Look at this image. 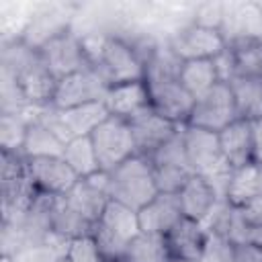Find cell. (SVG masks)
<instances>
[{"mask_svg":"<svg viewBox=\"0 0 262 262\" xmlns=\"http://www.w3.org/2000/svg\"><path fill=\"white\" fill-rule=\"evenodd\" d=\"M0 72L10 76L31 106H49L57 86L55 76L45 66L41 51L23 39L2 41Z\"/></svg>","mask_w":262,"mask_h":262,"instance_id":"obj_1","label":"cell"},{"mask_svg":"<svg viewBox=\"0 0 262 262\" xmlns=\"http://www.w3.org/2000/svg\"><path fill=\"white\" fill-rule=\"evenodd\" d=\"M182 133H184L186 158H188L192 172L203 176L213 186L219 201H225L227 184H229V176H231L233 168L227 164V160L221 151L219 135L213 131L190 127V125H184Z\"/></svg>","mask_w":262,"mask_h":262,"instance_id":"obj_2","label":"cell"},{"mask_svg":"<svg viewBox=\"0 0 262 262\" xmlns=\"http://www.w3.org/2000/svg\"><path fill=\"white\" fill-rule=\"evenodd\" d=\"M108 174V196L133 211L143 209L160 190L154 176L151 160L145 156H133Z\"/></svg>","mask_w":262,"mask_h":262,"instance_id":"obj_3","label":"cell"},{"mask_svg":"<svg viewBox=\"0 0 262 262\" xmlns=\"http://www.w3.org/2000/svg\"><path fill=\"white\" fill-rule=\"evenodd\" d=\"M139 231L141 229H139L137 211H133L117 201H108V205L104 207L100 219L96 221L90 237L94 239L104 262H108V260L125 258L129 244L137 237Z\"/></svg>","mask_w":262,"mask_h":262,"instance_id":"obj_4","label":"cell"},{"mask_svg":"<svg viewBox=\"0 0 262 262\" xmlns=\"http://www.w3.org/2000/svg\"><path fill=\"white\" fill-rule=\"evenodd\" d=\"M90 139L100 164V172H111L129 158L137 156L131 127L125 119L111 115L90 133Z\"/></svg>","mask_w":262,"mask_h":262,"instance_id":"obj_5","label":"cell"},{"mask_svg":"<svg viewBox=\"0 0 262 262\" xmlns=\"http://www.w3.org/2000/svg\"><path fill=\"white\" fill-rule=\"evenodd\" d=\"M235 119H239V117H237L233 92H231L229 84L217 82L205 94L194 98V104H192V111H190L186 125L219 133L227 125H231Z\"/></svg>","mask_w":262,"mask_h":262,"instance_id":"obj_6","label":"cell"},{"mask_svg":"<svg viewBox=\"0 0 262 262\" xmlns=\"http://www.w3.org/2000/svg\"><path fill=\"white\" fill-rule=\"evenodd\" d=\"M39 51L55 80L92 68L88 53L82 45V39L74 29H68L66 33L49 39L45 45L39 47Z\"/></svg>","mask_w":262,"mask_h":262,"instance_id":"obj_7","label":"cell"},{"mask_svg":"<svg viewBox=\"0 0 262 262\" xmlns=\"http://www.w3.org/2000/svg\"><path fill=\"white\" fill-rule=\"evenodd\" d=\"M108 88L111 86L104 82V78L94 68H88L57 80L51 106L72 108V106H82L90 102H104Z\"/></svg>","mask_w":262,"mask_h":262,"instance_id":"obj_8","label":"cell"},{"mask_svg":"<svg viewBox=\"0 0 262 262\" xmlns=\"http://www.w3.org/2000/svg\"><path fill=\"white\" fill-rule=\"evenodd\" d=\"M149 88V104L164 119L186 125L194 98L184 90L178 78H149L145 80Z\"/></svg>","mask_w":262,"mask_h":262,"instance_id":"obj_9","label":"cell"},{"mask_svg":"<svg viewBox=\"0 0 262 262\" xmlns=\"http://www.w3.org/2000/svg\"><path fill=\"white\" fill-rule=\"evenodd\" d=\"M168 45L172 47V51L182 61H188V59H213L215 55H219L227 47L223 35L217 29L201 27V25H194V23L178 29L168 39Z\"/></svg>","mask_w":262,"mask_h":262,"instance_id":"obj_10","label":"cell"},{"mask_svg":"<svg viewBox=\"0 0 262 262\" xmlns=\"http://www.w3.org/2000/svg\"><path fill=\"white\" fill-rule=\"evenodd\" d=\"M61 196L86 221L96 225V221L100 219L104 207L111 201V196H108V174L106 172H98V174H94L90 178H80Z\"/></svg>","mask_w":262,"mask_h":262,"instance_id":"obj_11","label":"cell"},{"mask_svg":"<svg viewBox=\"0 0 262 262\" xmlns=\"http://www.w3.org/2000/svg\"><path fill=\"white\" fill-rule=\"evenodd\" d=\"M127 123L131 127V135H133L137 154L145 156V158H151L182 127V125H176V123L164 119L151 106L141 111V113H137Z\"/></svg>","mask_w":262,"mask_h":262,"instance_id":"obj_12","label":"cell"},{"mask_svg":"<svg viewBox=\"0 0 262 262\" xmlns=\"http://www.w3.org/2000/svg\"><path fill=\"white\" fill-rule=\"evenodd\" d=\"M27 172L35 188L51 196L66 194L80 180L63 158H31L27 160Z\"/></svg>","mask_w":262,"mask_h":262,"instance_id":"obj_13","label":"cell"},{"mask_svg":"<svg viewBox=\"0 0 262 262\" xmlns=\"http://www.w3.org/2000/svg\"><path fill=\"white\" fill-rule=\"evenodd\" d=\"M72 23V16H68L66 6L61 4H45L39 10H33L31 14V23L23 35V41L29 43L31 47L39 49L41 45H45L49 39L66 33Z\"/></svg>","mask_w":262,"mask_h":262,"instance_id":"obj_14","label":"cell"},{"mask_svg":"<svg viewBox=\"0 0 262 262\" xmlns=\"http://www.w3.org/2000/svg\"><path fill=\"white\" fill-rule=\"evenodd\" d=\"M182 217L184 215L180 209L178 194H170V192H158L143 209L137 211L139 229L162 235H166Z\"/></svg>","mask_w":262,"mask_h":262,"instance_id":"obj_15","label":"cell"},{"mask_svg":"<svg viewBox=\"0 0 262 262\" xmlns=\"http://www.w3.org/2000/svg\"><path fill=\"white\" fill-rule=\"evenodd\" d=\"M104 106H106L108 115L129 121L137 113L151 106L147 82L135 80V82H123V84L111 86L106 92V98H104Z\"/></svg>","mask_w":262,"mask_h":262,"instance_id":"obj_16","label":"cell"},{"mask_svg":"<svg viewBox=\"0 0 262 262\" xmlns=\"http://www.w3.org/2000/svg\"><path fill=\"white\" fill-rule=\"evenodd\" d=\"M219 135L221 151L231 168H242L254 162V139H252V121L235 119Z\"/></svg>","mask_w":262,"mask_h":262,"instance_id":"obj_17","label":"cell"},{"mask_svg":"<svg viewBox=\"0 0 262 262\" xmlns=\"http://www.w3.org/2000/svg\"><path fill=\"white\" fill-rule=\"evenodd\" d=\"M178 201L182 215L194 221H205V217L213 211V207L219 203L213 186L199 174L186 180V184L178 190Z\"/></svg>","mask_w":262,"mask_h":262,"instance_id":"obj_18","label":"cell"},{"mask_svg":"<svg viewBox=\"0 0 262 262\" xmlns=\"http://www.w3.org/2000/svg\"><path fill=\"white\" fill-rule=\"evenodd\" d=\"M170 252L174 258H188V260H199L207 242V231L203 225L194 219L182 217L168 233H166Z\"/></svg>","mask_w":262,"mask_h":262,"instance_id":"obj_19","label":"cell"},{"mask_svg":"<svg viewBox=\"0 0 262 262\" xmlns=\"http://www.w3.org/2000/svg\"><path fill=\"white\" fill-rule=\"evenodd\" d=\"M66 151V143L37 117L29 123L27 127V135H25V143H23V158L31 160V158H63Z\"/></svg>","mask_w":262,"mask_h":262,"instance_id":"obj_20","label":"cell"},{"mask_svg":"<svg viewBox=\"0 0 262 262\" xmlns=\"http://www.w3.org/2000/svg\"><path fill=\"white\" fill-rule=\"evenodd\" d=\"M233 92L237 117L246 121L262 119V78L258 76H235L229 82Z\"/></svg>","mask_w":262,"mask_h":262,"instance_id":"obj_21","label":"cell"},{"mask_svg":"<svg viewBox=\"0 0 262 262\" xmlns=\"http://www.w3.org/2000/svg\"><path fill=\"white\" fill-rule=\"evenodd\" d=\"M51 229L68 239H78V237L92 235L94 225L86 221L78 211H74L66 203V199L59 194L51 199Z\"/></svg>","mask_w":262,"mask_h":262,"instance_id":"obj_22","label":"cell"},{"mask_svg":"<svg viewBox=\"0 0 262 262\" xmlns=\"http://www.w3.org/2000/svg\"><path fill=\"white\" fill-rule=\"evenodd\" d=\"M178 80H180V84L184 86V90L192 98H199L201 94H205L209 88H213L219 82L213 59H188V61H182Z\"/></svg>","mask_w":262,"mask_h":262,"instance_id":"obj_23","label":"cell"},{"mask_svg":"<svg viewBox=\"0 0 262 262\" xmlns=\"http://www.w3.org/2000/svg\"><path fill=\"white\" fill-rule=\"evenodd\" d=\"M129 262H172V252L166 235L139 231L137 237L129 244L127 256Z\"/></svg>","mask_w":262,"mask_h":262,"instance_id":"obj_24","label":"cell"},{"mask_svg":"<svg viewBox=\"0 0 262 262\" xmlns=\"http://www.w3.org/2000/svg\"><path fill=\"white\" fill-rule=\"evenodd\" d=\"M43 106H33L25 113H2L0 115V145L2 151H18L23 149L25 135L29 123L37 117Z\"/></svg>","mask_w":262,"mask_h":262,"instance_id":"obj_25","label":"cell"},{"mask_svg":"<svg viewBox=\"0 0 262 262\" xmlns=\"http://www.w3.org/2000/svg\"><path fill=\"white\" fill-rule=\"evenodd\" d=\"M260 194V178H258V164H246L242 168H233L227 184L225 201L231 207H244L250 199Z\"/></svg>","mask_w":262,"mask_h":262,"instance_id":"obj_26","label":"cell"},{"mask_svg":"<svg viewBox=\"0 0 262 262\" xmlns=\"http://www.w3.org/2000/svg\"><path fill=\"white\" fill-rule=\"evenodd\" d=\"M63 160L78 174V178H90V176L100 172V164H98V158H96V151H94L90 135L70 139L66 143Z\"/></svg>","mask_w":262,"mask_h":262,"instance_id":"obj_27","label":"cell"},{"mask_svg":"<svg viewBox=\"0 0 262 262\" xmlns=\"http://www.w3.org/2000/svg\"><path fill=\"white\" fill-rule=\"evenodd\" d=\"M229 47L235 57V76L262 78V39H239Z\"/></svg>","mask_w":262,"mask_h":262,"instance_id":"obj_28","label":"cell"},{"mask_svg":"<svg viewBox=\"0 0 262 262\" xmlns=\"http://www.w3.org/2000/svg\"><path fill=\"white\" fill-rule=\"evenodd\" d=\"M151 166H154V176L160 192L178 194V190L186 184V180L194 176V172L184 166H156V164Z\"/></svg>","mask_w":262,"mask_h":262,"instance_id":"obj_29","label":"cell"},{"mask_svg":"<svg viewBox=\"0 0 262 262\" xmlns=\"http://www.w3.org/2000/svg\"><path fill=\"white\" fill-rule=\"evenodd\" d=\"M199 262H233V244L219 233H207Z\"/></svg>","mask_w":262,"mask_h":262,"instance_id":"obj_30","label":"cell"},{"mask_svg":"<svg viewBox=\"0 0 262 262\" xmlns=\"http://www.w3.org/2000/svg\"><path fill=\"white\" fill-rule=\"evenodd\" d=\"M68 262H104V258L100 256L94 239L90 235H86V237L72 239V246L68 252Z\"/></svg>","mask_w":262,"mask_h":262,"instance_id":"obj_31","label":"cell"},{"mask_svg":"<svg viewBox=\"0 0 262 262\" xmlns=\"http://www.w3.org/2000/svg\"><path fill=\"white\" fill-rule=\"evenodd\" d=\"M223 20V2H207V4H199L194 10V25L201 27H209V29H217L221 27Z\"/></svg>","mask_w":262,"mask_h":262,"instance_id":"obj_32","label":"cell"},{"mask_svg":"<svg viewBox=\"0 0 262 262\" xmlns=\"http://www.w3.org/2000/svg\"><path fill=\"white\" fill-rule=\"evenodd\" d=\"M213 63H215L219 82L229 84V82L235 78V57H233V51H231L229 45H227L219 55L213 57Z\"/></svg>","mask_w":262,"mask_h":262,"instance_id":"obj_33","label":"cell"},{"mask_svg":"<svg viewBox=\"0 0 262 262\" xmlns=\"http://www.w3.org/2000/svg\"><path fill=\"white\" fill-rule=\"evenodd\" d=\"M239 211L250 227H262V192L250 199L244 207H239Z\"/></svg>","mask_w":262,"mask_h":262,"instance_id":"obj_34","label":"cell"},{"mask_svg":"<svg viewBox=\"0 0 262 262\" xmlns=\"http://www.w3.org/2000/svg\"><path fill=\"white\" fill-rule=\"evenodd\" d=\"M233 262H262V250L252 244H235L233 246Z\"/></svg>","mask_w":262,"mask_h":262,"instance_id":"obj_35","label":"cell"},{"mask_svg":"<svg viewBox=\"0 0 262 262\" xmlns=\"http://www.w3.org/2000/svg\"><path fill=\"white\" fill-rule=\"evenodd\" d=\"M252 139H254V164H262V119L252 121Z\"/></svg>","mask_w":262,"mask_h":262,"instance_id":"obj_36","label":"cell"},{"mask_svg":"<svg viewBox=\"0 0 262 262\" xmlns=\"http://www.w3.org/2000/svg\"><path fill=\"white\" fill-rule=\"evenodd\" d=\"M250 242H252V244H256V246L262 250V227H252Z\"/></svg>","mask_w":262,"mask_h":262,"instance_id":"obj_37","label":"cell"},{"mask_svg":"<svg viewBox=\"0 0 262 262\" xmlns=\"http://www.w3.org/2000/svg\"><path fill=\"white\" fill-rule=\"evenodd\" d=\"M172 262H199V260H188V258H172Z\"/></svg>","mask_w":262,"mask_h":262,"instance_id":"obj_38","label":"cell"},{"mask_svg":"<svg viewBox=\"0 0 262 262\" xmlns=\"http://www.w3.org/2000/svg\"><path fill=\"white\" fill-rule=\"evenodd\" d=\"M258 178H260V192H262V164H258Z\"/></svg>","mask_w":262,"mask_h":262,"instance_id":"obj_39","label":"cell"},{"mask_svg":"<svg viewBox=\"0 0 262 262\" xmlns=\"http://www.w3.org/2000/svg\"><path fill=\"white\" fill-rule=\"evenodd\" d=\"M108 262H129L127 258H121V260H108Z\"/></svg>","mask_w":262,"mask_h":262,"instance_id":"obj_40","label":"cell"},{"mask_svg":"<svg viewBox=\"0 0 262 262\" xmlns=\"http://www.w3.org/2000/svg\"><path fill=\"white\" fill-rule=\"evenodd\" d=\"M63 262H68V258H66V260H63Z\"/></svg>","mask_w":262,"mask_h":262,"instance_id":"obj_41","label":"cell"}]
</instances>
